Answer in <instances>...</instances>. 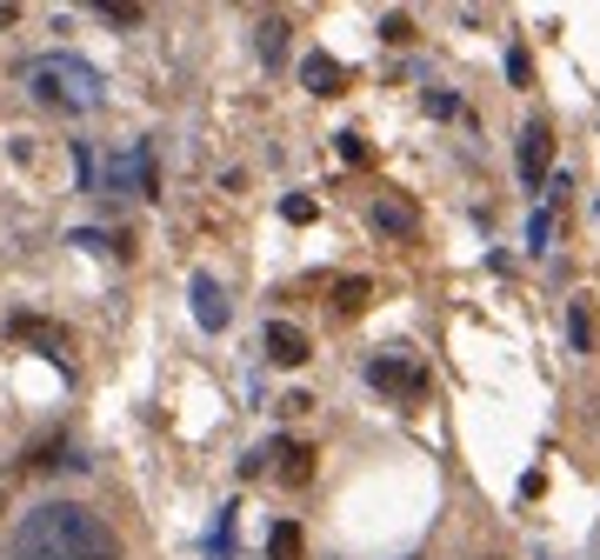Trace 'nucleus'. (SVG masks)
Masks as SVG:
<instances>
[{"instance_id":"1","label":"nucleus","mask_w":600,"mask_h":560,"mask_svg":"<svg viewBox=\"0 0 600 560\" xmlns=\"http://www.w3.org/2000/svg\"><path fill=\"white\" fill-rule=\"evenodd\" d=\"M7 560H120V541H114L87 508L53 501V508H33V514L20 521Z\"/></svg>"},{"instance_id":"2","label":"nucleus","mask_w":600,"mask_h":560,"mask_svg":"<svg viewBox=\"0 0 600 560\" xmlns=\"http://www.w3.org/2000/svg\"><path fill=\"white\" fill-rule=\"evenodd\" d=\"M27 94L53 114H87V107H100V73L80 53H40L27 67Z\"/></svg>"},{"instance_id":"3","label":"nucleus","mask_w":600,"mask_h":560,"mask_svg":"<svg viewBox=\"0 0 600 560\" xmlns=\"http://www.w3.org/2000/svg\"><path fill=\"white\" fill-rule=\"evenodd\" d=\"M367 387H381V394H394V401H421V394H427V367H421L414 354H374V361H367Z\"/></svg>"},{"instance_id":"4","label":"nucleus","mask_w":600,"mask_h":560,"mask_svg":"<svg viewBox=\"0 0 600 560\" xmlns=\"http://www.w3.org/2000/svg\"><path fill=\"white\" fill-rule=\"evenodd\" d=\"M548 167H554V127L548 120H528V134H521V180L528 187H548Z\"/></svg>"},{"instance_id":"5","label":"nucleus","mask_w":600,"mask_h":560,"mask_svg":"<svg viewBox=\"0 0 600 560\" xmlns=\"http://www.w3.org/2000/svg\"><path fill=\"white\" fill-rule=\"evenodd\" d=\"M301 87L321 94V100H341V94L354 87V73H347L334 53H307V60H301Z\"/></svg>"},{"instance_id":"6","label":"nucleus","mask_w":600,"mask_h":560,"mask_svg":"<svg viewBox=\"0 0 600 560\" xmlns=\"http://www.w3.org/2000/svg\"><path fill=\"white\" fill-rule=\"evenodd\" d=\"M7 334H13V341H27V347H40V354H53V361H67V354H73V334H67V327H53V321H33V314H13V321H7Z\"/></svg>"},{"instance_id":"7","label":"nucleus","mask_w":600,"mask_h":560,"mask_svg":"<svg viewBox=\"0 0 600 560\" xmlns=\"http://www.w3.org/2000/svg\"><path fill=\"white\" fill-rule=\"evenodd\" d=\"M260 454L274 461L281 488H307V481H314V448H301V441H267Z\"/></svg>"},{"instance_id":"8","label":"nucleus","mask_w":600,"mask_h":560,"mask_svg":"<svg viewBox=\"0 0 600 560\" xmlns=\"http://www.w3.org/2000/svg\"><path fill=\"white\" fill-rule=\"evenodd\" d=\"M187 301H194V321H200L207 334H220V327H227V294H220V281H214V274H194V281H187Z\"/></svg>"},{"instance_id":"9","label":"nucleus","mask_w":600,"mask_h":560,"mask_svg":"<svg viewBox=\"0 0 600 560\" xmlns=\"http://www.w3.org/2000/svg\"><path fill=\"white\" fill-rule=\"evenodd\" d=\"M414 227H421L414 200H401V194H374V234H387V240H407Z\"/></svg>"},{"instance_id":"10","label":"nucleus","mask_w":600,"mask_h":560,"mask_svg":"<svg viewBox=\"0 0 600 560\" xmlns=\"http://www.w3.org/2000/svg\"><path fill=\"white\" fill-rule=\"evenodd\" d=\"M307 354H314V347H307V334H301L294 321H274V327H267V361H274V367H301Z\"/></svg>"},{"instance_id":"11","label":"nucleus","mask_w":600,"mask_h":560,"mask_svg":"<svg viewBox=\"0 0 600 560\" xmlns=\"http://www.w3.org/2000/svg\"><path fill=\"white\" fill-rule=\"evenodd\" d=\"M374 301V281L367 274H347V281H334V314H361Z\"/></svg>"},{"instance_id":"12","label":"nucleus","mask_w":600,"mask_h":560,"mask_svg":"<svg viewBox=\"0 0 600 560\" xmlns=\"http://www.w3.org/2000/svg\"><path fill=\"white\" fill-rule=\"evenodd\" d=\"M568 341H574V354H594V301L568 307Z\"/></svg>"},{"instance_id":"13","label":"nucleus","mask_w":600,"mask_h":560,"mask_svg":"<svg viewBox=\"0 0 600 560\" xmlns=\"http://www.w3.org/2000/svg\"><path fill=\"white\" fill-rule=\"evenodd\" d=\"M260 60H267V67H281V60H287V20H281V13H267V20H260Z\"/></svg>"},{"instance_id":"14","label":"nucleus","mask_w":600,"mask_h":560,"mask_svg":"<svg viewBox=\"0 0 600 560\" xmlns=\"http://www.w3.org/2000/svg\"><path fill=\"white\" fill-rule=\"evenodd\" d=\"M267 560H307V541H301L294 521H281V528L267 534Z\"/></svg>"},{"instance_id":"15","label":"nucleus","mask_w":600,"mask_h":560,"mask_svg":"<svg viewBox=\"0 0 600 560\" xmlns=\"http://www.w3.org/2000/svg\"><path fill=\"white\" fill-rule=\"evenodd\" d=\"M53 454H60V434H47V441H33L20 468H27V474H40V468H53Z\"/></svg>"},{"instance_id":"16","label":"nucleus","mask_w":600,"mask_h":560,"mask_svg":"<svg viewBox=\"0 0 600 560\" xmlns=\"http://www.w3.org/2000/svg\"><path fill=\"white\" fill-rule=\"evenodd\" d=\"M334 140H341V160H347V167H367V160H374V147H367L361 134H334Z\"/></svg>"},{"instance_id":"17","label":"nucleus","mask_w":600,"mask_h":560,"mask_svg":"<svg viewBox=\"0 0 600 560\" xmlns=\"http://www.w3.org/2000/svg\"><path fill=\"white\" fill-rule=\"evenodd\" d=\"M381 40L407 47V40H414V20H407V13H387V20H381Z\"/></svg>"},{"instance_id":"18","label":"nucleus","mask_w":600,"mask_h":560,"mask_svg":"<svg viewBox=\"0 0 600 560\" xmlns=\"http://www.w3.org/2000/svg\"><path fill=\"white\" fill-rule=\"evenodd\" d=\"M281 214H287V220H294V227H307V220H314V214H321V207H314V200H307V194H287V200H281Z\"/></svg>"},{"instance_id":"19","label":"nucleus","mask_w":600,"mask_h":560,"mask_svg":"<svg viewBox=\"0 0 600 560\" xmlns=\"http://www.w3.org/2000/svg\"><path fill=\"white\" fill-rule=\"evenodd\" d=\"M508 73H514V87H534V60H528V53H521V47H514V53H508Z\"/></svg>"},{"instance_id":"20","label":"nucleus","mask_w":600,"mask_h":560,"mask_svg":"<svg viewBox=\"0 0 600 560\" xmlns=\"http://www.w3.org/2000/svg\"><path fill=\"white\" fill-rule=\"evenodd\" d=\"M100 20H114V27H140V7H120V0H114V7H100Z\"/></svg>"},{"instance_id":"21","label":"nucleus","mask_w":600,"mask_h":560,"mask_svg":"<svg viewBox=\"0 0 600 560\" xmlns=\"http://www.w3.org/2000/svg\"><path fill=\"white\" fill-rule=\"evenodd\" d=\"M528 240L548 247V240H554V214H534V220H528Z\"/></svg>"},{"instance_id":"22","label":"nucleus","mask_w":600,"mask_h":560,"mask_svg":"<svg viewBox=\"0 0 600 560\" xmlns=\"http://www.w3.org/2000/svg\"><path fill=\"white\" fill-rule=\"evenodd\" d=\"M13 20H20V7H13V0H0V27H13Z\"/></svg>"}]
</instances>
